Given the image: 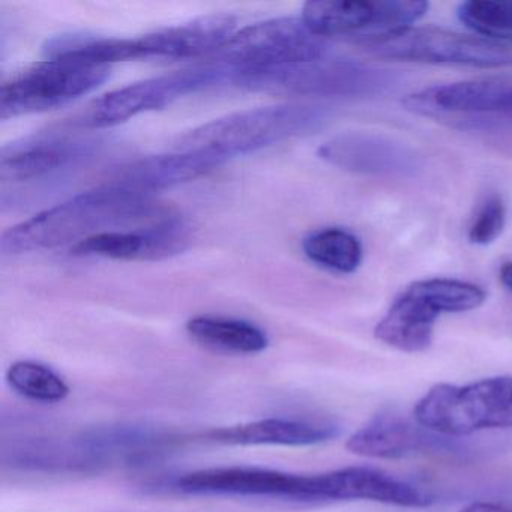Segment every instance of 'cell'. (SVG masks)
<instances>
[{"instance_id":"cell-25","label":"cell","mask_w":512,"mask_h":512,"mask_svg":"<svg viewBox=\"0 0 512 512\" xmlns=\"http://www.w3.org/2000/svg\"><path fill=\"white\" fill-rule=\"evenodd\" d=\"M505 224V203H503L502 197L491 194L479 206L478 212L470 224L467 238H469L470 244L485 247V245L493 244L502 235Z\"/></svg>"},{"instance_id":"cell-14","label":"cell","mask_w":512,"mask_h":512,"mask_svg":"<svg viewBox=\"0 0 512 512\" xmlns=\"http://www.w3.org/2000/svg\"><path fill=\"white\" fill-rule=\"evenodd\" d=\"M235 34V17L215 14L140 38H127L128 53L130 61L202 58L220 52Z\"/></svg>"},{"instance_id":"cell-17","label":"cell","mask_w":512,"mask_h":512,"mask_svg":"<svg viewBox=\"0 0 512 512\" xmlns=\"http://www.w3.org/2000/svg\"><path fill=\"white\" fill-rule=\"evenodd\" d=\"M224 163L226 161L205 152L176 151L152 155L124 167L113 182L134 193L151 197L158 191L194 181Z\"/></svg>"},{"instance_id":"cell-18","label":"cell","mask_w":512,"mask_h":512,"mask_svg":"<svg viewBox=\"0 0 512 512\" xmlns=\"http://www.w3.org/2000/svg\"><path fill=\"white\" fill-rule=\"evenodd\" d=\"M340 425L322 419L265 418L232 427L214 428L206 439L223 445L310 446L340 436Z\"/></svg>"},{"instance_id":"cell-10","label":"cell","mask_w":512,"mask_h":512,"mask_svg":"<svg viewBox=\"0 0 512 512\" xmlns=\"http://www.w3.org/2000/svg\"><path fill=\"white\" fill-rule=\"evenodd\" d=\"M191 229L179 215L167 211L151 223L127 230H113L91 236L71 247V254L79 257H104L113 260L169 259L187 250Z\"/></svg>"},{"instance_id":"cell-27","label":"cell","mask_w":512,"mask_h":512,"mask_svg":"<svg viewBox=\"0 0 512 512\" xmlns=\"http://www.w3.org/2000/svg\"><path fill=\"white\" fill-rule=\"evenodd\" d=\"M499 280L509 292H512V262L503 263L499 272Z\"/></svg>"},{"instance_id":"cell-2","label":"cell","mask_w":512,"mask_h":512,"mask_svg":"<svg viewBox=\"0 0 512 512\" xmlns=\"http://www.w3.org/2000/svg\"><path fill=\"white\" fill-rule=\"evenodd\" d=\"M326 119L325 110L305 104L242 110L185 134L178 142V151L205 152L229 161L238 155L314 133Z\"/></svg>"},{"instance_id":"cell-4","label":"cell","mask_w":512,"mask_h":512,"mask_svg":"<svg viewBox=\"0 0 512 512\" xmlns=\"http://www.w3.org/2000/svg\"><path fill=\"white\" fill-rule=\"evenodd\" d=\"M232 83L250 91L305 97L365 98L385 94L397 83L392 71L361 62L319 59L268 70H232Z\"/></svg>"},{"instance_id":"cell-16","label":"cell","mask_w":512,"mask_h":512,"mask_svg":"<svg viewBox=\"0 0 512 512\" xmlns=\"http://www.w3.org/2000/svg\"><path fill=\"white\" fill-rule=\"evenodd\" d=\"M94 143L65 137H38L5 146L0 154L2 184H23L47 178L92 154Z\"/></svg>"},{"instance_id":"cell-19","label":"cell","mask_w":512,"mask_h":512,"mask_svg":"<svg viewBox=\"0 0 512 512\" xmlns=\"http://www.w3.org/2000/svg\"><path fill=\"white\" fill-rule=\"evenodd\" d=\"M440 316L430 299L409 286L379 320L374 337L400 352H424L433 343L434 326Z\"/></svg>"},{"instance_id":"cell-3","label":"cell","mask_w":512,"mask_h":512,"mask_svg":"<svg viewBox=\"0 0 512 512\" xmlns=\"http://www.w3.org/2000/svg\"><path fill=\"white\" fill-rule=\"evenodd\" d=\"M413 418L448 439L512 428V376L488 377L463 386L437 383L416 403Z\"/></svg>"},{"instance_id":"cell-5","label":"cell","mask_w":512,"mask_h":512,"mask_svg":"<svg viewBox=\"0 0 512 512\" xmlns=\"http://www.w3.org/2000/svg\"><path fill=\"white\" fill-rule=\"evenodd\" d=\"M110 77L107 65L47 59L5 80L0 88V119L19 118L67 106L100 88Z\"/></svg>"},{"instance_id":"cell-26","label":"cell","mask_w":512,"mask_h":512,"mask_svg":"<svg viewBox=\"0 0 512 512\" xmlns=\"http://www.w3.org/2000/svg\"><path fill=\"white\" fill-rule=\"evenodd\" d=\"M458 512H512V503L506 502H475Z\"/></svg>"},{"instance_id":"cell-23","label":"cell","mask_w":512,"mask_h":512,"mask_svg":"<svg viewBox=\"0 0 512 512\" xmlns=\"http://www.w3.org/2000/svg\"><path fill=\"white\" fill-rule=\"evenodd\" d=\"M458 20L476 37L496 43H512V0L511 2H485L470 0L457 10Z\"/></svg>"},{"instance_id":"cell-13","label":"cell","mask_w":512,"mask_h":512,"mask_svg":"<svg viewBox=\"0 0 512 512\" xmlns=\"http://www.w3.org/2000/svg\"><path fill=\"white\" fill-rule=\"evenodd\" d=\"M404 106L424 116L502 118L512 121V83L472 80L433 86L409 95Z\"/></svg>"},{"instance_id":"cell-22","label":"cell","mask_w":512,"mask_h":512,"mask_svg":"<svg viewBox=\"0 0 512 512\" xmlns=\"http://www.w3.org/2000/svg\"><path fill=\"white\" fill-rule=\"evenodd\" d=\"M11 389L37 403H61L70 395L68 383L47 365L37 361H17L8 368Z\"/></svg>"},{"instance_id":"cell-9","label":"cell","mask_w":512,"mask_h":512,"mask_svg":"<svg viewBox=\"0 0 512 512\" xmlns=\"http://www.w3.org/2000/svg\"><path fill=\"white\" fill-rule=\"evenodd\" d=\"M226 80L230 82L229 68L214 62L133 83L100 98L92 107L86 125L116 127L142 113L164 109L185 95L196 94Z\"/></svg>"},{"instance_id":"cell-15","label":"cell","mask_w":512,"mask_h":512,"mask_svg":"<svg viewBox=\"0 0 512 512\" xmlns=\"http://www.w3.org/2000/svg\"><path fill=\"white\" fill-rule=\"evenodd\" d=\"M446 439L448 437L431 433L419 425L415 418L398 412H383L353 433L346 448L359 457L397 460L433 449L452 451L454 446L448 445Z\"/></svg>"},{"instance_id":"cell-11","label":"cell","mask_w":512,"mask_h":512,"mask_svg":"<svg viewBox=\"0 0 512 512\" xmlns=\"http://www.w3.org/2000/svg\"><path fill=\"white\" fill-rule=\"evenodd\" d=\"M185 494L263 497L305 503L307 475L257 466L209 467L185 473L173 481Z\"/></svg>"},{"instance_id":"cell-6","label":"cell","mask_w":512,"mask_h":512,"mask_svg":"<svg viewBox=\"0 0 512 512\" xmlns=\"http://www.w3.org/2000/svg\"><path fill=\"white\" fill-rule=\"evenodd\" d=\"M368 55L388 61L461 65L472 68L512 67L511 44L439 28L401 29L359 44Z\"/></svg>"},{"instance_id":"cell-12","label":"cell","mask_w":512,"mask_h":512,"mask_svg":"<svg viewBox=\"0 0 512 512\" xmlns=\"http://www.w3.org/2000/svg\"><path fill=\"white\" fill-rule=\"evenodd\" d=\"M317 155L331 166L359 175L407 178L421 169V158L412 148L385 134H338L323 143Z\"/></svg>"},{"instance_id":"cell-1","label":"cell","mask_w":512,"mask_h":512,"mask_svg":"<svg viewBox=\"0 0 512 512\" xmlns=\"http://www.w3.org/2000/svg\"><path fill=\"white\" fill-rule=\"evenodd\" d=\"M166 212L152 197L110 182L11 227L2 236L0 250L5 256H19L79 244L100 233L143 226Z\"/></svg>"},{"instance_id":"cell-24","label":"cell","mask_w":512,"mask_h":512,"mask_svg":"<svg viewBox=\"0 0 512 512\" xmlns=\"http://www.w3.org/2000/svg\"><path fill=\"white\" fill-rule=\"evenodd\" d=\"M413 289L430 299L440 313H466L476 310L487 301V293L478 284L451 278H430L416 281Z\"/></svg>"},{"instance_id":"cell-8","label":"cell","mask_w":512,"mask_h":512,"mask_svg":"<svg viewBox=\"0 0 512 512\" xmlns=\"http://www.w3.org/2000/svg\"><path fill=\"white\" fill-rule=\"evenodd\" d=\"M424 0H314L302 8L305 25L322 38L352 37L359 44L412 28L427 14Z\"/></svg>"},{"instance_id":"cell-7","label":"cell","mask_w":512,"mask_h":512,"mask_svg":"<svg viewBox=\"0 0 512 512\" xmlns=\"http://www.w3.org/2000/svg\"><path fill=\"white\" fill-rule=\"evenodd\" d=\"M328 41L302 19L283 17L247 26L218 52V62L236 71L268 70L326 58Z\"/></svg>"},{"instance_id":"cell-20","label":"cell","mask_w":512,"mask_h":512,"mask_svg":"<svg viewBox=\"0 0 512 512\" xmlns=\"http://www.w3.org/2000/svg\"><path fill=\"white\" fill-rule=\"evenodd\" d=\"M187 332L202 346L238 355H254L269 346L268 335L262 328L229 317H193L188 320Z\"/></svg>"},{"instance_id":"cell-21","label":"cell","mask_w":512,"mask_h":512,"mask_svg":"<svg viewBox=\"0 0 512 512\" xmlns=\"http://www.w3.org/2000/svg\"><path fill=\"white\" fill-rule=\"evenodd\" d=\"M302 250L308 260L337 274H353L364 259V248L358 236L338 227L310 233L302 242Z\"/></svg>"}]
</instances>
